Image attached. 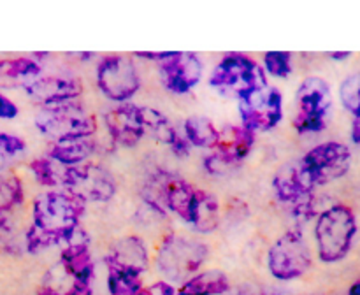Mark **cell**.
<instances>
[{
    "mask_svg": "<svg viewBox=\"0 0 360 295\" xmlns=\"http://www.w3.org/2000/svg\"><path fill=\"white\" fill-rule=\"evenodd\" d=\"M84 214V202L72 193L46 192L34 200V225L25 235L27 249L39 253L53 244H60L79 227Z\"/></svg>",
    "mask_w": 360,
    "mask_h": 295,
    "instance_id": "1",
    "label": "cell"
},
{
    "mask_svg": "<svg viewBox=\"0 0 360 295\" xmlns=\"http://www.w3.org/2000/svg\"><path fill=\"white\" fill-rule=\"evenodd\" d=\"M357 234V218L350 207L338 204L320 214L315 227L319 256L322 262H340L354 244Z\"/></svg>",
    "mask_w": 360,
    "mask_h": 295,
    "instance_id": "2",
    "label": "cell"
},
{
    "mask_svg": "<svg viewBox=\"0 0 360 295\" xmlns=\"http://www.w3.org/2000/svg\"><path fill=\"white\" fill-rule=\"evenodd\" d=\"M210 84L224 93H232L238 98L267 86L266 72L262 67L243 53H229L214 67Z\"/></svg>",
    "mask_w": 360,
    "mask_h": 295,
    "instance_id": "3",
    "label": "cell"
},
{
    "mask_svg": "<svg viewBox=\"0 0 360 295\" xmlns=\"http://www.w3.org/2000/svg\"><path fill=\"white\" fill-rule=\"evenodd\" d=\"M210 255L204 242L185 235H167L158 249L157 263L160 273L171 281H188Z\"/></svg>",
    "mask_w": 360,
    "mask_h": 295,
    "instance_id": "4",
    "label": "cell"
},
{
    "mask_svg": "<svg viewBox=\"0 0 360 295\" xmlns=\"http://www.w3.org/2000/svg\"><path fill=\"white\" fill-rule=\"evenodd\" d=\"M35 126L46 137L56 140L77 139V137H91L97 130V123L84 107L65 102L58 105H46L35 116Z\"/></svg>",
    "mask_w": 360,
    "mask_h": 295,
    "instance_id": "5",
    "label": "cell"
},
{
    "mask_svg": "<svg viewBox=\"0 0 360 295\" xmlns=\"http://www.w3.org/2000/svg\"><path fill=\"white\" fill-rule=\"evenodd\" d=\"M333 107L329 84L320 77H308L297 90V112L294 116V129L299 133L322 132L327 126Z\"/></svg>",
    "mask_w": 360,
    "mask_h": 295,
    "instance_id": "6",
    "label": "cell"
},
{
    "mask_svg": "<svg viewBox=\"0 0 360 295\" xmlns=\"http://www.w3.org/2000/svg\"><path fill=\"white\" fill-rule=\"evenodd\" d=\"M350 162L352 153L348 146L341 143H323L309 150L297 164L306 183L313 190L315 186L327 185L334 179L343 178L350 169Z\"/></svg>",
    "mask_w": 360,
    "mask_h": 295,
    "instance_id": "7",
    "label": "cell"
},
{
    "mask_svg": "<svg viewBox=\"0 0 360 295\" xmlns=\"http://www.w3.org/2000/svg\"><path fill=\"white\" fill-rule=\"evenodd\" d=\"M62 186L65 192L86 202H105L116 192V181L109 171L95 164L63 169Z\"/></svg>",
    "mask_w": 360,
    "mask_h": 295,
    "instance_id": "8",
    "label": "cell"
},
{
    "mask_svg": "<svg viewBox=\"0 0 360 295\" xmlns=\"http://www.w3.org/2000/svg\"><path fill=\"white\" fill-rule=\"evenodd\" d=\"M271 274L278 280L290 281L301 277L311 267V253L301 232L288 230L269 249Z\"/></svg>",
    "mask_w": 360,
    "mask_h": 295,
    "instance_id": "9",
    "label": "cell"
},
{
    "mask_svg": "<svg viewBox=\"0 0 360 295\" xmlns=\"http://www.w3.org/2000/svg\"><path fill=\"white\" fill-rule=\"evenodd\" d=\"M243 126L255 132L273 130L283 118V97L278 88L266 86L239 98Z\"/></svg>",
    "mask_w": 360,
    "mask_h": 295,
    "instance_id": "10",
    "label": "cell"
},
{
    "mask_svg": "<svg viewBox=\"0 0 360 295\" xmlns=\"http://www.w3.org/2000/svg\"><path fill=\"white\" fill-rule=\"evenodd\" d=\"M97 84L102 93L115 102H125L139 90V74L129 56H105L97 67Z\"/></svg>",
    "mask_w": 360,
    "mask_h": 295,
    "instance_id": "11",
    "label": "cell"
},
{
    "mask_svg": "<svg viewBox=\"0 0 360 295\" xmlns=\"http://www.w3.org/2000/svg\"><path fill=\"white\" fill-rule=\"evenodd\" d=\"M162 84L172 93H188L202 77V63L195 53L172 51L167 60L160 62Z\"/></svg>",
    "mask_w": 360,
    "mask_h": 295,
    "instance_id": "12",
    "label": "cell"
},
{
    "mask_svg": "<svg viewBox=\"0 0 360 295\" xmlns=\"http://www.w3.org/2000/svg\"><path fill=\"white\" fill-rule=\"evenodd\" d=\"M108 132L112 140L122 146L132 148L143 139L144 129L141 119V107L132 104H120L104 116Z\"/></svg>",
    "mask_w": 360,
    "mask_h": 295,
    "instance_id": "13",
    "label": "cell"
},
{
    "mask_svg": "<svg viewBox=\"0 0 360 295\" xmlns=\"http://www.w3.org/2000/svg\"><path fill=\"white\" fill-rule=\"evenodd\" d=\"M28 97L34 102H39L42 107L46 105H58L65 102H72L74 98L79 97L83 86L76 79L69 77H37L34 83L25 88Z\"/></svg>",
    "mask_w": 360,
    "mask_h": 295,
    "instance_id": "14",
    "label": "cell"
},
{
    "mask_svg": "<svg viewBox=\"0 0 360 295\" xmlns=\"http://www.w3.org/2000/svg\"><path fill=\"white\" fill-rule=\"evenodd\" d=\"M108 269L129 270V273L143 274L148 269V251L144 242L136 235L123 237L116 242L105 256Z\"/></svg>",
    "mask_w": 360,
    "mask_h": 295,
    "instance_id": "15",
    "label": "cell"
},
{
    "mask_svg": "<svg viewBox=\"0 0 360 295\" xmlns=\"http://www.w3.org/2000/svg\"><path fill=\"white\" fill-rule=\"evenodd\" d=\"M255 144V133L243 125H227L218 132V143L214 153L229 164L239 167L250 155Z\"/></svg>",
    "mask_w": 360,
    "mask_h": 295,
    "instance_id": "16",
    "label": "cell"
},
{
    "mask_svg": "<svg viewBox=\"0 0 360 295\" xmlns=\"http://www.w3.org/2000/svg\"><path fill=\"white\" fill-rule=\"evenodd\" d=\"M273 186L274 193H276V199L285 204H290V206L299 202V200L306 199V197H309L313 192L308 183H306L304 176H302L299 164L281 167L276 172V176H274Z\"/></svg>",
    "mask_w": 360,
    "mask_h": 295,
    "instance_id": "17",
    "label": "cell"
},
{
    "mask_svg": "<svg viewBox=\"0 0 360 295\" xmlns=\"http://www.w3.org/2000/svg\"><path fill=\"white\" fill-rule=\"evenodd\" d=\"M185 221L192 225L197 232H202V234L213 232L218 227V221H220V209H218L217 197L195 188Z\"/></svg>",
    "mask_w": 360,
    "mask_h": 295,
    "instance_id": "18",
    "label": "cell"
},
{
    "mask_svg": "<svg viewBox=\"0 0 360 295\" xmlns=\"http://www.w3.org/2000/svg\"><path fill=\"white\" fill-rule=\"evenodd\" d=\"M41 76V65L32 58L0 60V88H27Z\"/></svg>",
    "mask_w": 360,
    "mask_h": 295,
    "instance_id": "19",
    "label": "cell"
},
{
    "mask_svg": "<svg viewBox=\"0 0 360 295\" xmlns=\"http://www.w3.org/2000/svg\"><path fill=\"white\" fill-rule=\"evenodd\" d=\"M94 137V136H91ZM91 137H77V139L56 140L48 150V158L55 160L63 167H74L86 160L95 151V139Z\"/></svg>",
    "mask_w": 360,
    "mask_h": 295,
    "instance_id": "20",
    "label": "cell"
},
{
    "mask_svg": "<svg viewBox=\"0 0 360 295\" xmlns=\"http://www.w3.org/2000/svg\"><path fill=\"white\" fill-rule=\"evenodd\" d=\"M227 274L221 270H206L185 281L176 295H221L229 290Z\"/></svg>",
    "mask_w": 360,
    "mask_h": 295,
    "instance_id": "21",
    "label": "cell"
},
{
    "mask_svg": "<svg viewBox=\"0 0 360 295\" xmlns=\"http://www.w3.org/2000/svg\"><path fill=\"white\" fill-rule=\"evenodd\" d=\"M141 119H143L144 133L151 136L158 143L167 144L171 148L172 143L178 139L179 132L174 129L171 119L162 114L160 111H157V109L141 107Z\"/></svg>",
    "mask_w": 360,
    "mask_h": 295,
    "instance_id": "22",
    "label": "cell"
},
{
    "mask_svg": "<svg viewBox=\"0 0 360 295\" xmlns=\"http://www.w3.org/2000/svg\"><path fill=\"white\" fill-rule=\"evenodd\" d=\"M220 130L206 116H190L185 122V137L190 146L214 150Z\"/></svg>",
    "mask_w": 360,
    "mask_h": 295,
    "instance_id": "23",
    "label": "cell"
},
{
    "mask_svg": "<svg viewBox=\"0 0 360 295\" xmlns=\"http://www.w3.org/2000/svg\"><path fill=\"white\" fill-rule=\"evenodd\" d=\"M108 288L111 295H137L143 288V280L141 274L108 269Z\"/></svg>",
    "mask_w": 360,
    "mask_h": 295,
    "instance_id": "24",
    "label": "cell"
},
{
    "mask_svg": "<svg viewBox=\"0 0 360 295\" xmlns=\"http://www.w3.org/2000/svg\"><path fill=\"white\" fill-rule=\"evenodd\" d=\"M25 199L23 185L20 178L13 174H2L0 172V220L7 211L20 206Z\"/></svg>",
    "mask_w": 360,
    "mask_h": 295,
    "instance_id": "25",
    "label": "cell"
},
{
    "mask_svg": "<svg viewBox=\"0 0 360 295\" xmlns=\"http://www.w3.org/2000/svg\"><path fill=\"white\" fill-rule=\"evenodd\" d=\"M56 164L55 160H51V158L44 157V158H35L34 162L30 164V171L34 172L35 179H37L39 185L42 186H49V188H53V186H58L62 185V176H63V167L62 171L60 169H56Z\"/></svg>",
    "mask_w": 360,
    "mask_h": 295,
    "instance_id": "26",
    "label": "cell"
},
{
    "mask_svg": "<svg viewBox=\"0 0 360 295\" xmlns=\"http://www.w3.org/2000/svg\"><path fill=\"white\" fill-rule=\"evenodd\" d=\"M340 97L345 107L355 118H360V74H354L343 81L340 88Z\"/></svg>",
    "mask_w": 360,
    "mask_h": 295,
    "instance_id": "27",
    "label": "cell"
},
{
    "mask_svg": "<svg viewBox=\"0 0 360 295\" xmlns=\"http://www.w3.org/2000/svg\"><path fill=\"white\" fill-rule=\"evenodd\" d=\"M264 67L274 77H288L292 74V53L267 51L264 55Z\"/></svg>",
    "mask_w": 360,
    "mask_h": 295,
    "instance_id": "28",
    "label": "cell"
},
{
    "mask_svg": "<svg viewBox=\"0 0 360 295\" xmlns=\"http://www.w3.org/2000/svg\"><path fill=\"white\" fill-rule=\"evenodd\" d=\"M27 148L25 140L21 137L13 136V133L0 132V172L7 167L14 157L21 153Z\"/></svg>",
    "mask_w": 360,
    "mask_h": 295,
    "instance_id": "29",
    "label": "cell"
},
{
    "mask_svg": "<svg viewBox=\"0 0 360 295\" xmlns=\"http://www.w3.org/2000/svg\"><path fill=\"white\" fill-rule=\"evenodd\" d=\"M204 167H206L207 172H211V174H214V176H227L238 169L236 165L229 164V162H225L224 158L218 157L217 153L210 155V157L204 160Z\"/></svg>",
    "mask_w": 360,
    "mask_h": 295,
    "instance_id": "30",
    "label": "cell"
},
{
    "mask_svg": "<svg viewBox=\"0 0 360 295\" xmlns=\"http://www.w3.org/2000/svg\"><path fill=\"white\" fill-rule=\"evenodd\" d=\"M137 295H176V290L167 281H157V283L150 284V287L141 288Z\"/></svg>",
    "mask_w": 360,
    "mask_h": 295,
    "instance_id": "31",
    "label": "cell"
},
{
    "mask_svg": "<svg viewBox=\"0 0 360 295\" xmlns=\"http://www.w3.org/2000/svg\"><path fill=\"white\" fill-rule=\"evenodd\" d=\"M18 116V105L13 100H9L7 97L0 95V118L2 119H11Z\"/></svg>",
    "mask_w": 360,
    "mask_h": 295,
    "instance_id": "32",
    "label": "cell"
},
{
    "mask_svg": "<svg viewBox=\"0 0 360 295\" xmlns=\"http://www.w3.org/2000/svg\"><path fill=\"white\" fill-rule=\"evenodd\" d=\"M171 150H172V153L176 155V157H186V155H188V151H190V143L186 140V137H183L181 133H179L178 139L172 143Z\"/></svg>",
    "mask_w": 360,
    "mask_h": 295,
    "instance_id": "33",
    "label": "cell"
},
{
    "mask_svg": "<svg viewBox=\"0 0 360 295\" xmlns=\"http://www.w3.org/2000/svg\"><path fill=\"white\" fill-rule=\"evenodd\" d=\"M137 58H146V60H155V62H164L169 56L172 55V51H160V53H151V51H137Z\"/></svg>",
    "mask_w": 360,
    "mask_h": 295,
    "instance_id": "34",
    "label": "cell"
},
{
    "mask_svg": "<svg viewBox=\"0 0 360 295\" xmlns=\"http://www.w3.org/2000/svg\"><path fill=\"white\" fill-rule=\"evenodd\" d=\"M352 139L355 144H360V118L354 119V125H352Z\"/></svg>",
    "mask_w": 360,
    "mask_h": 295,
    "instance_id": "35",
    "label": "cell"
},
{
    "mask_svg": "<svg viewBox=\"0 0 360 295\" xmlns=\"http://www.w3.org/2000/svg\"><path fill=\"white\" fill-rule=\"evenodd\" d=\"M350 51H336V53H329V56L333 60H347L350 56Z\"/></svg>",
    "mask_w": 360,
    "mask_h": 295,
    "instance_id": "36",
    "label": "cell"
},
{
    "mask_svg": "<svg viewBox=\"0 0 360 295\" xmlns=\"http://www.w3.org/2000/svg\"><path fill=\"white\" fill-rule=\"evenodd\" d=\"M348 295H360V281H357L355 284H352L350 291H348Z\"/></svg>",
    "mask_w": 360,
    "mask_h": 295,
    "instance_id": "37",
    "label": "cell"
},
{
    "mask_svg": "<svg viewBox=\"0 0 360 295\" xmlns=\"http://www.w3.org/2000/svg\"><path fill=\"white\" fill-rule=\"evenodd\" d=\"M77 295H94V291H91V287H88L84 288V290H81Z\"/></svg>",
    "mask_w": 360,
    "mask_h": 295,
    "instance_id": "38",
    "label": "cell"
},
{
    "mask_svg": "<svg viewBox=\"0 0 360 295\" xmlns=\"http://www.w3.org/2000/svg\"><path fill=\"white\" fill-rule=\"evenodd\" d=\"M359 281H360V280H359Z\"/></svg>",
    "mask_w": 360,
    "mask_h": 295,
    "instance_id": "39",
    "label": "cell"
}]
</instances>
